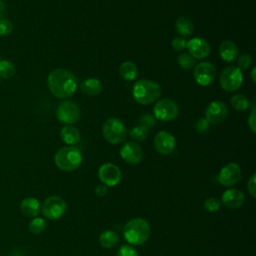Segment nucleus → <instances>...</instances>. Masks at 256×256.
Returning <instances> with one entry per match:
<instances>
[{
	"label": "nucleus",
	"instance_id": "14",
	"mask_svg": "<svg viewBox=\"0 0 256 256\" xmlns=\"http://www.w3.org/2000/svg\"><path fill=\"white\" fill-rule=\"evenodd\" d=\"M176 146V140L174 136L167 132L161 131L154 138V147L156 151L161 155L171 154Z\"/></svg>",
	"mask_w": 256,
	"mask_h": 256
},
{
	"label": "nucleus",
	"instance_id": "35",
	"mask_svg": "<svg viewBox=\"0 0 256 256\" xmlns=\"http://www.w3.org/2000/svg\"><path fill=\"white\" fill-rule=\"evenodd\" d=\"M117 256H138V252L132 246L124 245L118 250Z\"/></svg>",
	"mask_w": 256,
	"mask_h": 256
},
{
	"label": "nucleus",
	"instance_id": "39",
	"mask_svg": "<svg viewBox=\"0 0 256 256\" xmlns=\"http://www.w3.org/2000/svg\"><path fill=\"white\" fill-rule=\"evenodd\" d=\"M96 194L99 196H104L107 193V186L106 185H99L96 187Z\"/></svg>",
	"mask_w": 256,
	"mask_h": 256
},
{
	"label": "nucleus",
	"instance_id": "29",
	"mask_svg": "<svg viewBox=\"0 0 256 256\" xmlns=\"http://www.w3.org/2000/svg\"><path fill=\"white\" fill-rule=\"evenodd\" d=\"M178 64L180 65L181 68L186 69V70H190L192 68H194L196 60L189 54V53H182L178 56Z\"/></svg>",
	"mask_w": 256,
	"mask_h": 256
},
{
	"label": "nucleus",
	"instance_id": "16",
	"mask_svg": "<svg viewBox=\"0 0 256 256\" xmlns=\"http://www.w3.org/2000/svg\"><path fill=\"white\" fill-rule=\"evenodd\" d=\"M120 155L125 162L131 165L139 164L143 158L141 147L136 142H127L121 148Z\"/></svg>",
	"mask_w": 256,
	"mask_h": 256
},
{
	"label": "nucleus",
	"instance_id": "12",
	"mask_svg": "<svg viewBox=\"0 0 256 256\" xmlns=\"http://www.w3.org/2000/svg\"><path fill=\"white\" fill-rule=\"evenodd\" d=\"M241 175L240 166L236 163H230L221 169L218 175V181L225 187H232L239 182Z\"/></svg>",
	"mask_w": 256,
	"mask_h": 256
},
{
	"label": "nucleus",
	"instance_id": "7",
	"mask_svg": "<svg viewBox=\"0 0 256 256\" xmlns=\"http://www.w3.org/2000/svg\"><path fill=\"white\" fill-rule=\"evenodd\" d=\"M43 215L50 220H57L64 216L67 210L65 200L59 196L48 197L42 204Z\"/></svg>",
	"mask_w": 256,
	"mask_h": 256
},
{
	"label": "nucleus",
	"instance_id": "31",
	"mask_svg": "<svg viewBox=\"0 0 256 256\" xmlns=\"http://www.w3.org/2000/svg\"><path fill=\"white\" fill-rule=\"evenodd\" d=\"M139 124L150 130L151 128H154L156 126V118L151 114H144L141 116Z\"/></svg>",
	"mask_w": 256,
	"mask_h": 256
},
{
	"label": "nucleus",
	"instance_id": "34",
	"mask_svg": "<svg viewBox=\"0 0 256 256\" xmlns=\"http://www.w3.org/2000/svg\"><path fill=\"white\" fill-rule=\"evenodd\" d=\"M172 47L175 51L181 52L187 48V41L183 37H176L172 41Z\"/></svg>",
	"mask_w": 256,
	"mask_h": 256
},
{
	"label": "nucleus",
	"instance_id": "1",
	"mask_svg": "<svg viewBox=\"0 0 256 256\" xmlns=\"http://www.w3.org/2000/svg\"><path fill=\"white\" fill-rule=\"evenodd\" d=\"M47 83L50 92L60 99L72 97L78 87V82L74 74L62 68L53 70L48 76Z\"/></svg>",
	"mask_w": 256,
	"mask_h": 256
},
{
	"label": "nucleus",
	"instance_id": "3",
	"mask_svg": "<svg viewBox=\"0 0 256 256\" xmlns=\"http://www.w3.org/2000/svg\"><path fill=\"white\" fill-rule=\"evenodd\" d=\"M132 94L137 103L149 105L160 98L161 87L154 81L139 80L134 84Z\"/></svg>",
	"mask_w": 256,
	"mask_h": 256
},
{
	"label": "nucleus",
	"instance_id": "15",
	"mask_svg": "<svg viewBox=\"0 0 256 256\" xmlns=\"http://www.w3.org/2000/svg\"><path fill=\"white\" fill-rule=\"evenodd\" d=\"M187 49L189 54L198 60H202L207 58L210 55L211 47L209 43L203 38H192L190 41L187 42Z\"/></svg>",
	"mask_w": 256,
	"mask_h": 256
},
{
	"label": "nucleus",
	"instance_id": "38",
	"mask_svg": "<svg viewBox=\"0 0 256 256\" xmlns=\"http://www.w3.org/2000/svg\"><path fill=\"white\" fill-rule=\"evenodd\" d=\"M255 178H256V175L253 174L248 182V191H249V194L251 195L252 198H255L256 197V181H255Z\"/></svg>",
	"mask_w": 256,
	"mask_h": 256
},
{
	"label": "nucleus",
	"instance_id": "23",
	"mask_svg": "<svg viewBox=\"0 0 256 256\" xmlns=\"http://www.w3.org/2000/svg\"><path fill=\"white\" fill-rule=\"evenodd\" d=\"M119 73L124 80L133 81L138 76V68L133 62L126 61L121 64L119 68Z\"/></svg>",
	"mask_w": 256,
	"mask_h": 256
},
{
	"label": "nucleus",
	"instance_id": "17",
	"mask_svg": "<svg viewBox=\"0 0 256 256\" xmlns=\"http://www.w3.org/2000/svg\"><path fill=\"white\" fill-rule=\"evenodd\" d=\"M245 196L239 189H229L224 192L221 198L222 204L228 209H237L243 205Z\"/></svg>",
	"mask_w": 256,
	"mask_h": 256
},
{
	"label": "nucleus",
	"instance_id": "22",
	"mask_svg": "<svg viewBox=\"0 0 256 256\" xmlns=\"http://www.w3.org/2000/svg\"><path fill=\"white\" fill-rule=\"evenodd\" d=\"M176 31L180 36L189 37L194 32V24L190 18L182 16L176 21Z\"/></svg>",
	"mask_w": 256,
	"mask_h": 256
},
{
	"label": "nucleus",
	"instance_id": "6",
	"mask_svg": "<svg viewBox=\"0 0 256 256\" xmlns=\"http://www.w3.org/2000/svg\"><path fill=\"white\" fill-rule=\"evenodd\" d=\"M243 83L242 71L235 66L225 68L220 75V86L226 92L237 91Z\"/></svg>",
	"mask_w": 256,
	"mask_h": 256
},
{
	"label": "nucleus",
	"instance_id": "32",
	"mask_svg": "<svg viewBox=\"0 0 256 256\" xmlns=\"http://www.w3.org/2000/svg\"><path fill=\"white\" fill-rule=\"evenodd\" d=\"M237 60H238V67L241 71L247 70L248 68L251 67V65L253 63V58L249 54H243L240 57H238Z\"/></svg>",
	"mask_w": 256,
	"mask_h": 256
},
{
	"label": "nucleus",
	"instance_id": "27",
	"mask_svg": "<svg viewBox=\"0 0 256 256\" xmlns=\"http://www.w3.org/2000/svg\"><path fill=\"white\" fill-rule=\"evenodd\" d=\"M130 137L136 142H143L148 138L149 130L141 125H138L129 131Z\"/></svg>",
	"mask_w": 256,
	"mask_h": 256
},
{
	"label": "nucleus",
	"instance_id": "24",
	"mask_svg": "<svg viewBox=\"0 0 256 256\" xmlns=\"http://www.w3.org/2000/svg\"><path fill=\"white\" fill-rule=\"evenodd\" d=\"M119 242L118 235L112 230H106L100 235V244L103 248L111 249L117 246Z\"/></svg>",
	"mask_w": 256,
	"mask_h": 256
},
{
	"label": "nucleus",
	"instance_id": "30",
	"mask_svg": "<svg viewBox=\"0 0 256 256\" xmlns=\"http://www.w3.org/2000/svg\"><path fill=\"white\" fill-rule=\"evenodd\" d=\"M221 207V202L214 197L208 198L205 203H204V208L206 211L210 212V213H215L217 212Z\"/></svg>",
	"mask_w": 256,
	"mask_h": 256
},
{
	"label": "nucleus",
	"instance_id": "5",
	"mask_svg": "<svg viewBox=\"0 0 256 256\" xmlns=\"http://www.w3.org/2000/svg\"><path fill=\"white\" fill-rule=\"evenodd\" d=\"M103 136L105 140L113 145L124 142L127 138L128 132L122 121L117 118L108 119L103 125Z\"/></svg>",
	"mask_w": 256,
	"mask_h": 256
},
{
	"label": "nucleus",
	"instance_id": "41",
	"mask_svg": "<svg viewBox=\"0 0 256 256\" xmlns=\"http://www.w3.org/2000/svg\"><path fill=\"white\" fill-rule=\"evenodd\" d=\"M0 3H1V0H0Z\"/></svg>",
	"mask_w": 256,
	"mask_h": 256
},
{
	"label": "nucleus",
	"instance_id": "26",
	"mask_svg": "<svg viewBox=\"0 0 256 256\" xmlns=\"http://www.w3.org/2000/svg\"><path fill=\"white\" fill-rule=\"evenodd\" d=\"M15 66L7 60H0V78L10 79L15 75Z\"/></svg>",
	"mask_w": 256,
	"mask_h": 256
},
{
	"label": "nucleus",
	"instance_id": "8",
	"mask_svg": "<svg viewBox=\"0 0 256 256\" xmlns=\"http://www.w3.org/2000/svg\"><path fill=\"white\" fill-rule=\"evenodd\" d=\"M58 120L67 125H73L80 119L81 111L78 105L70 100L63 101L57 108L56 112Z\"/></svg>",
	"mask_w": 256,
	"mask_h": 256
},
{
	"label": "nucleus",
	"instance_id": "19",
	"mask_svg": "<svg viewBox=\"0 0 256 256\" xmlns=\"http://www.w3.org/2000/svg\"><path fill=\"white\" fill-rule=\"evenodd\" d=\"M20 209L21 212L29 218H36V216L39 215L40 210H41V206L39 201L36 198L33 197H28L25 198L20 205Z\"/></svg>",
	"mask_w": 256,
	"mask_h": 256
},
{
	"label": "nucleus",
	"instance_id": "25",
	"mask_svg": "<svg viewBox=\"0 0 256 256\" xmlns=\"http://www.w3.org/2000/svg\"><path fill=\"white\" fill-rule=\"evenodd\" d=\"M230 102H231L232 107L237 111H245L250 107V103H249L248 99L242 94L234 95L231 98Z\"/></svg>",
	"mask_w": 256,
	"mask_h": 256
},
{
	"label": "nucleus",
	"instance_id": "40",
	"mask_svg": "<svg viewBox=\"0 0 256 256\" xmlns=\"http://www.w3.org/2000/svg\"><path fill=\"white\" fill-rule=\"evenodd\" d=\"M251 77H252V80L255 82V81H256V78H255V68H253V70H252Z\"/></svg>",
	"mask_w": 256,
	"mask_h": 256
},
{
	"label": "nucleus",
	"instance_id": "2",
	"mask_svg": "<svg viewBox=\"0 0 256 256\" xmlns=\"http://www.w3.org/2000/svg\"><path fill=\"white\" fill-rule=\"evenodd\" d=\"M123 235L126 241L132 245L144 244L151 235L149 223L141 218L130 220L124 227Z\"/></svg>",
	"mask_w": 256,
	"mask_h": 256
},
{
	"label": "nucleus",
	"instance_id": "33",
	"mask_svg": "<svg viewBox=\"0 0 256 256\" xmlns=\"http://www.w3.org/2000/svg\"><path fill=\"white\" fill-rule=\"evenodd\" d=\"M13 31V24L8 19H0V36H8Z\"/></svg>",
	"mask_w": 256,
	"mask_h": 256
},
{
	"label": "nucleus",
	"instance_id": "28",
	"mask_svg": "<svg viewBox=\"0 0 256 256\" xmlns=\"http://www.w3.org/2000/svg\"><path fill=\"white\" fill-rule=\"evenodd\" d=\"M47 227V223L43 218H34L29 223V231L32 234L38 235L41 234Z\"/></svg>",
	"mask_w": 256,
	"mask_h": 256
},
{
	"label": "nucleus",
	"instance_id": "11",
	"mask_svg": "<svg viewBox=\"0 0 256 256\" xmlns=\"http://www.w3.org/2000/svg\"><path fill=\"white\" fill-rule=\"evenodd\" d=\"M216 77V68L210 62H201L194 69V79L200 86L210 85Z\"/></svg>",
	"mask_w": 256,
	"mask_h": 256
},
{
	"label": "nucleus",
	"instance_id": "20",
	"mask_svg": "<svg viewBox=\"0 0 256 256\" xmlns=\"http://www.w3.org/2000/svg\"><path fill=\"white\" fill-rule=\"evenodd\" d=\"M103 86L98 79L90 78L83 81L80 85V90L87 96H97L102 92Z\"/></svg>",
	"mask_w": 256,
	"mask_h": 256
},
{
	"label": "nucleus",
	"instance_id": "4",
	"mask_svg": "<svg viewBox=\"0 0 256 256\" xmlns=\"http://www.w3.org/2000/svg\"><path fill=\"white\" fill-rule=\"evenodd\" d=\"M82 153L77 147H63L55 154L54 161L56 166L63 171L71 172L78 169L82 164Z\"/></svg>",
	"mask_w": 256,
	"mask_h": 256
},
{
	"label": "nucleus",
	"instance_id": "9",
	"mask_svg": "<svg viewBox=\"0 0 256 256\" xmlns=\"http://www.w3.org/2000/svg\"><path fill=\"white\" fill-rule=\"evenodd\" d=\"M179 113L178 105L171 99H162L154 107V117L161 121H172Z\"/></svg>",
	"mask_w": 256,
	"mask_h": 256
},
{
	"label": "nucleus",
	"instance_id": "13",
	"mask_svg": "<svg viewBox=\"0 0 256 256\" xmlns=\"http://www.w3.org/2000/svg\"><path fill=\"white\" fill-rule=\"evenodd\" d=\"M101 182L109 187H114L118 185L121 181V171L120 169L111 163L103 164L99 168L98 172Z\"/></svg>",
	"mask_w": 256,
	"mask_h": 256
},
{
	"label": "nucleus",
	"instance_id": "18",
	"mask_svg": "<svg viewBox=\"0 0 256 256\" xmlns=\"http://www.w3.org/2000/svg\"><path fill=\"white\" fill-rule=\"evenodd\" d=\"M219 54L223 61L233 62L238 58V54H239L238 47L233 41H229V40L224 41L220 45Z\"/></svg>",
	"mask_w": 256,
	"mask_h": 256
},
{
	"label": "nucleus",
	"instance_id": "10",
	"mask_svg": "<svg viewBox=\"0 0 256 256\" xmlns=\"http://www.w3.org/2000/svg\"><path fill=\"white\" fill-rule=\"evenodd\" d=\"M228 116V108L222 101L211 102L205 111V119L210 124H221Z\"/></svg>",
	"mask_w": 256,
	"mask_h": 256
},
{
	"label": "nucleus",
	"instance_id": "36",
	"mask_svg": "<svg viewBox=\"0 0 256 256\" xmlns=\"http://www.w3.org/2000/svg\"><path fill=\"white\" fill-rule=\"evenodd\" d=\"M252 110H251V113L249 115V118H248V125H249V128L251 129V131L253 133L256 132V113H255V102L253 101L252 102Z\"/></svg>",
	"mask_w": 256,
	"mask_h": 256
},
{
	"label": "nucleus",
	"instance_id": "37",
	"mask_svg": "<svg viewBox=\"0 0 256 256\" xmlns=\"http://www.w3.org/2000/svg\"><path fill=\"white\" fill-rule=\"evenodd\" d=\"M209 126H210V123L206 120V119H199L195 125L197 131L201 132V133H204L206 132L208 129H209Z\"/></svg>",
	"mask_w": 256,
	"mask_h": 256
},
{
	"label": "nucleus",
	"instance_id": "21",
	"mask_svg": "<svg viewBox=\"0 0 256 256\" xmlns=\"http://www.w3.org/2000/svg\"><path fill=\"white\" fill-rule=\"evenodd\" d=\"M60 136L62 140L68 145L77 144L81 139L80 131L73 125H66L61 129Z\"/></svg>",
	"mask_w": 256,
	"mask_h": 256
}]
</instances>
